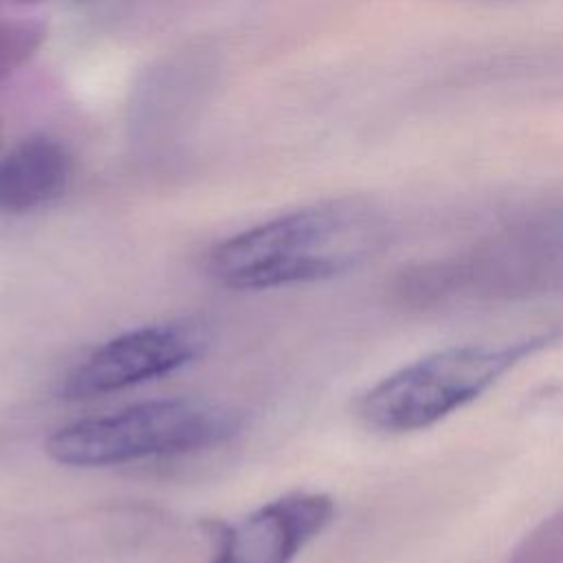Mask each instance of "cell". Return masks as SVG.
<instances>
[{"label":"cell","instance_id":"6da1fadb","mask_svg":"<svg viewBox=\"0 0 563 563\" xmlns=\"http://www.w3.org/2000/svg\"><path fill=\"white\" fill-rule=\"evenodd\" d=\"M378 240V220L365 207L323 202L231 235L209 253L207 268L231 290L321 282L356 268Z\"/></svg>","mask_w":563,"mask_h":563},{"label":"cell","instance_id":"52a82bcc","mask_svg":"<svg viewBox=\"0 0 563 563\" xmlns=\"http://www.w3.org/2000/svg\"><path fill=\"white\" fill-rule=\"evenodd\" d=\"M46 40L37 20H0V84L18 73Z\"/></svg>","mask_w":563,"mask_h":563},{"label":"cell","instance_id":"5b68a950","mask_svg":"<svg viewBox=\"0 0 563 563\" xmlns=\"http://www.w3.org/2000/svg\"><path fill=\"white\" fill-rule=\"evenodd\" d=\"M332 517L330 495L286 493L235 523H216V552L209 563H292Z\"/></svg>","mask_w":563,"mask_h":563},{"label":"cell","instance_id":"7a4b0ae2","mask_svg":"<svg viewBox=\"0 0 563 563\" xmlns=\"http://www.w3.org/2000/svg\"><path fill=\"white\" fill-rule=\"evenodd\" d=\"M240 427L242 416L229 405L161 398L64 424L46 438L44 451L64 466L101 468L211 449L231 440Z\"/></svg>","mask_w":563,"mask_h":563},{"label":"cell","instance_id":"277c9868","mask_svg":"<svg viewBox=\"0 0 563 563\" xmlns=\"http://www.w3.org/2000/svg\"><path fill=\"white\" fill-rule=\"evenodd\" d=\"M209 343L207 328L185 319L128 330L73 365L59 380L57 396L86 400L169 376L200 358Z\"/></svg>","mask_w":563,"mask_h":563},{"label":"cell","instance_id":"ba28073f","mask_svg":"<svg viewBox=\"0 0 563 563\" xmlns=\"http://www.w3.org/2000/svg\"><path fill=\"white\" fill-rule=\"evenodd\" d=\"M20 2H40V0H20Z\"/></svg>","mask_w":563,"mask_h":563},{"label":"cell","instance_id":"3957f363","mask_svg":"<svg viewBox=\"0 0 563 563\" xmlns=\"http://www.w3.org/2000/svg\"><path fill=\"white\" fill-rule=\"evenodd\" d=\"M552 334L504 345H462L433 352L369 387L356 402L358 418L378 431H416L462 409L508 369L541 347Z\"/></svg>","mask_w":563,"mask_h":563},{"label":"cell","instance_id":"8992f818","mask_svg":"<svg viewBox=\"0 0 563 563\" xmlns=\"http://www.w3.org/2000/svg\"><path fill=\"white\" fill-rule=\"evenodd\" d=\"M70 180V161L51 139H29L0 158V209L35 211L57 200Z\"/></svg>","mask_w":563,"mask_h":563}]
</instances>
